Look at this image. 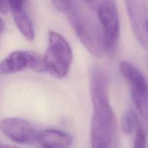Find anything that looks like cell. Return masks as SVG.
<instances>
[{"label": "cell", "instance_id": "cell-1", "mask_svg": "<svg viewBox=\"0 0 148 148\" xmlns=\"http://www.w3.org/2000/svg\"><path fill=\"white\" fill-rule=\"evenodd\" d=\"M98 1H72L66 13L70 24L83 46L96 57L107 53L104 31L96 13Z\"/></svg>", "mask_w": 148, "mask_h": 148}, {"label": "cell", "instance_id": "cell-2", "mask_svg": "<svg viewBox=\"0 0 148 148\" xmlns=\"http://www.w3.org/2000/svg\"><path fill=\"white\" fill-rule=\"evenodd\" d=\"M46 72L56 79L67 75L73 60V53L67 40L59 33L50 30L49 43L43 58Z\"/></svg>", "mask_w": 148, "mask_h": 148}, {"label": "cell", "instance_id": "cell-3", "mask_svg": "<svg viewBox=\"0 0 148 148\" xmlns=\"http://www.w3.org/2000/svg\"><path fill=\"white\" fill-rule=\"evenodd\" d=\"M119 71L130 85L137 109L143 116H148V82L145 77L132 64L127 61L120 62Z\"/></svg>", "mask_w": 148, "mask_h": 148}, {"label": "cell", "instance_id": "cell-4", "mask_svg": "<svg viewBox=\"0 0 148 148\" xmlns=\"http://www.w3.org/2000/svg\"><path fill=\"white\" fill-rule=\"evenodd\" d=\"M96 13L104 31L107 53H113L120 36L118 9L114 1H98Z\"/></svg>", "mask_w": 148, "mask_h": 148}, {"label": "cell", "instance_id": "cell-5", "mask_svg": "<svg viewBox=\"0 0 148 148\" xmlns=\"http://www.w3.org/2000/svg\"><path fill=\"white\" fill-rule=\"evenodd\" d=\"M25 69H32L39 73L46 72L43 59L35 52L14 51L7 55L0 64L1 75H11Z\"/></svg>", "mask_w": 148, "mask_h": 148}, {"label": "cell", "instance_id": "cell-6", "mask_svg": "<svg viewBox=\"0 0 148 148\" xmlns=\"http://www.w3.org/2000/svg\"><path fill=\"white\" fill-rule=\"evenodd\" d=\"M2 134L20 144H33L38 141V133L27 121L19 118H5L0 122Z\"/></svg>", "mask_w": 148, "mask_h": 148}, {"label": "cell", "instance_id": "cell-7", "mask_svg": "<svg viewBox=\"0 0 148 148\" xmlns=\"http://www.w3.org/2000/svg\"><path fill=\"white\" fill-rule=\"evenodd\" d=\"M90 137V148H119L117 126L92 122Z\"/></svg>", "mask_w": 148, "mask_h": 148}, {"label": "cell", "instance_id": "cell-8", "mask_svg": "<svg viewBox=\"0 0 148 148\" xmlns=\"http://www.w3.org/2000/svg\"><path fill=\"white\" fill-rule=\"evenodd\" d=\"M14 23L22 35L32 41L35 37L34 27L25 7V1L20 0L9 1Z\"/></svg>", "mask_w": 148, "mask_h": 148}, {"label": "cell", "instance_id": "cell-9", "mask_svg": "<svg viewBox=\"0 0 148 148\" xmlns=\"http://www.w3.org/2000/svg\"><path fill=\"white\" fill-rule=\"evenodd\" d=\"M38 142L44 148H69L73 138L64 132L47 129L38 133Z\"/></svg>", "mask_w": 148, "mask_h": 148}, {"label": "cell", "instance_id": "cell-10", "mask_svg": "<svg viewBox=\"0 0 148 148\" xmlns=\"http://www.w3.org/2000/svg\"><path fill=\"white\" fill-rule=\"evenodd\" d=\"M137 114L132 109H128L124 113L121 119V131L124 134L130 135L137 129L139 124Z\"/></svg>", "mask_w": 148, "mask_h": 148}, {"label": "cell", "instance_id": "cell-11", "mask_svg": "<svg viewBox=\"0 0 148 148\" xmlns=\"http://www.w3.org/2000/svg\"><path fill=\"white\" fill-rule=\"evenodd\" d=\"M135 131L136 135L134 139V148H147L145 132L140 122H139Z\"/></svg>", "mask_w": 148, "mask_h": 148}, {"label": "cell", "instance_id": "cell-12", "mask_svg": "<svg viewBox=\"0 0 148 148\" xmlns=\"http://www.w3.org/2000/svg\"><path fill=\"white\" fill-rule=\"evenodd\" d=\"M72 1H65V0H56V1H51V4L53 5V7L57 11L62 13H66L70 9L72 6Z\"/></svg>", "mask_w": 148, "mask_h": 148}, {"label": "cell", "instance_id": "cell-13", "mask_svg": "<svg viewBox=\"0 0 148 148\" xmlns=\"http://www.w3.org/2000/svg\"><path fill=\"white\" fill-rule=\"evenodd\" d=\"M9 12H11L10 1H0V12H1V14H7Z\"/></svg>", "mask_w": 148, "mask_h": 148}, {"label": "cell", "instance_id": "cell-14", "mask_svg": "<svg viewBox=\"0 0 148 148\" xmlns=\"http://www.w3.org/2000/svg\"><path fill=\"white\" fill-rule=\"evenodd\" d=\"M0 148H19V147H15V146L9 145L1 144V145H0Z\"/></svg>", "mask_w": 148, "mask_h": 148}, {"label": "cell", "instance_id": "cell-15", "mask_svg": "<svg viewBox=\"0 0 148 148\" xmlns=\"http://www.w3.org/2000/svg\"><path fill=\"white\" fill-rule=\"evenodd\" d=\"M4 21L1 18V20H0V24H1V33H2L3 31H4Z\"/></svg>", "mask_w": 148, "mask_h": 148}, {"label": "cell", "instance_id": "cell-16", "mask_svg": "<svg viewBox=\"0 0 148 148\" xmlns=\"http://www.w3.org/2000/svg\"><path fill=\"white\" fill-rule=\"evenodd\" d=\"M145 30L146 32H147V35H148V19L145 20Z\"/></svg>", "mask_w": 148, "mask_h": 148}]
</instances>
